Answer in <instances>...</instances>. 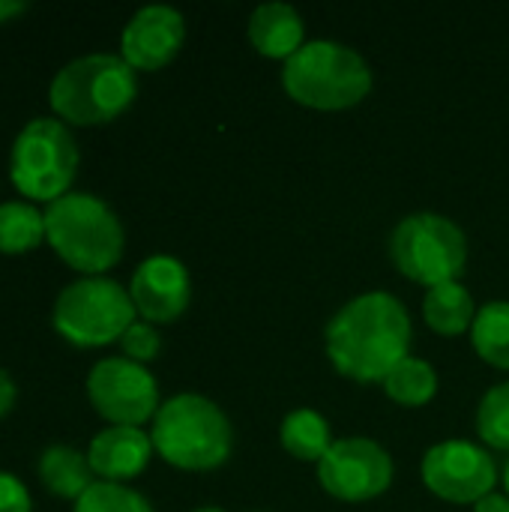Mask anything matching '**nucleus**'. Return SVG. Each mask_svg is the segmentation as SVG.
I'll return each instance as SVG.
<instances>
[{
    "label": "nucleus",
    "instance_id": "f257e3e1",
    "mask_svg": "<svg viewBox=\"0 0 509 512\" xmlns=\"http://www.w3.org/2000/svg\"><path fill=\"white\" fill-rule=\"evenodd\" d=\"M327 354L339 375L375 384L411 357L414 324L405 303L387 291H369L345 303L327 324Z\"/></svg>",
    "mask_w": 509,
    "mask_h": 512
},
{
    "label": "nucleus",
    "instance_id": "f03ea898",
    "mask_svg": "<svg viewBox=\"0 0 509 512\" xmlns=\"http://www.w3.org/2000/svg\"><path fill=\"white\" fill-rule=\"evenodd\" d=\"M135 96V69L120 54H84L66 63L48 87V102L66 126L111 123L135 102Z\"/></svg>",
    "mask_w": 509,
    "mask_h": 512
},
{
    "label": "nucleus",
    "instance_id": "7ed1b4c3",
    "mask_svg": "<svg viewBox=\"0 0 509 512\" xmlns=\"http://www.w3.org/2000/svg\"><path fill=\"white\" fill-rule=\"evenodd\" d=\"M45 243L84 276H102L126 249L117 213L90 192H69L45 210Z\"/></svg>",
    "mask_w": 509,
    "mask_h": 512
},
{
    "label": "nucleus",
    "instance_id": "20e7f679",
    "mask_svg": "<svg viewBox=\"0 0 509 512\" xmlns=\"http://www.w3.org/2000/svg\"><path fill=\"white\" fill-rule=\"evenodd\" d=\"M153 450L180 471H213L228 462L234 429L225 411L198 393L162 402L150 432Z\"/></svg>",
    "mask_w": 509,
    "mask_h": 512
},
{
    "label": "nucleus",
    "instance_id": "39448f33",
    "mask_svg": "<svg viewBox=\"0 0 509 512\" xmlns=\"http://www.w3.org/2000/svg\"><path fill=\"white\" fill-rule=\"evenodd\" d=\"M285 93L318 111H342L372 90V69L354 48L333 39H312L282 66Z\"/></svg>",
    "mask_w": 509,
    "mask_h": 512
},
{
    "label": "nucleus",
    "instance_id": "423d86ee",
    "mask_svg": "<svg viewBox=\"0 0 509 512\" xmlns=\"http://www.w3.org/2000/svg\"><path fill=\"white\" fill-rule=\"evenodd\" d=\"M78 159V144L69 126L57 117H36L12 144L9 177L24 198L54 204L69 195L78 174Z\"/></svg>",
    "mask_w": 509,
    "mask_h": 512
},
{
    "label": "nucleus",
    "instance_id": "0eeeda50",
    "mask_svg": "<svg viewBox=\"0 0 509 512\" xmlns=\"http://www.w3.org/2000/svg\"><path fill=\"white\" fill-rule=\"evenodd\" d=\"M135 315L129 288L105 276H84L57 294L51 324L75 348H102L120 342Z\"/></svg>",
    "mask_w": 509,
    "mask_h": 512
},
{
    "label": "nucleus",
    "instance_id": "6e6552de",
    "mask_svg": "<svg viewBox=\"0 0 509 512\" xmlns=\"http://www.w3.org/2000/svg\"><path fill=\"white\" fill-rule=\"evenodd\" d=\"M390 258L402 276L435 288L459 282L468 261L465 231L441 213H411L390 234Z\"/></svg>",
    "mask_w": 509,
    "mask_h": 512
},
{
    "label": "nucleus",
    "instance_id": "1a4fd4ad",
    "mask_svg": "<svg viewBox=\"0 0 509 512\" xmlns=\"http://www.w3.org/2000/svg\"><path fill=\"white\" fill-rule=\"evenodd\" d=\"M87 399L102 420L111 426H132L159 414V384L147 366L126 357H105L87 375Z\"/></svg>",
    "mask_w": 509,
    "mask_h": 512
},
{
    "label": "nucleus",
    "instance_id": "9d476101",
    "mask_svg": "<svg viewBox=\"0 0 509 512\" xmlns=\"http://www.w3.org/2000/svg\"><path fill=\"white\" fill-rule=\"evenodd\" d=\"M318 480L333 498L363 504L390 489L393 459L372 438H339L318 462Z\"/></svg>",
    "mask_w": 509,
    "mask_h": 512
},
{
    "label": "nucleus",
    "instance_id": "9b49d317",
    "mask_svg": "<svg viewBox=\"0 0 509 512\" xmlns=\"http://www.w3.org/2000/svg\"><path fill=\"white\" fill-rule=\"evenodd\" d=\"M423 483L447 504H480L498 483L495 459L471 441H441L423 456Z\"/></svg>",
    "mask_w": 509,
    "mask_h": 512
},
{
    "label": "nucleus",
    "instance_id": "f8f14e48",
    "mask_svg": "<svg viewBox=\"0 0 509 512\" xmlns=\"http://www.w3.org/2000/svg\"><path fill=\"white\" fill-rule=\"evenodd\" d=\"M129 297L147 324H171L192 300L189 270L174 255H150L132 273Z\"/></svg>",
    "mask_w": 509,
    "mask_h": 512
},
{
    "label": "nucleus",
    "instance_id": "ddd939ff",
    "mask_svg": "<svg viewBox=\"0 0 509 512\" xmlns=\"http://www.w3.org/2000/svg\"><path fill=\"white\" fill-rule=\"evenodd\" d=\"M186 39V21L174 6L153 3L138 9L120 36V57L135 72L162 69L177 57Z\"/></svg>",
    "mask_w": 509,
    "mask_h": 512
},
{
    "label": "nucleus",
    "instance_id": "4468645a",
    "mask_svg": "<svg viewBox=\"0 0 509 512\" xmlns=\"http://www.w3.org/2000/svg\"><path fill=\"white\" fill-rule=\"evenodd\" d=\"M153 456V441L147 432L132 426H108L102 429L87 450V462L93 477L102 483H123L138 477Z\"/></svg>",
    "mask_w": 509,
    "mask_h": 512
},
{
    "label": "nucleus",
    "instance_id": "2eb2a0df",
    "mask_svg": "<svg viewBox=\"0 0 509 512\" xmlns=\"http://www.w3.org/2000/svg\"><path fill=\"white\" fill-rule=\"evenodd\" d=\"M249 39L258 54L288 60L294 57L303 42V18L291 3H261L249 18Z\"/></svg>",
    "mask_w": 509,
    "mask_h": 512
},
{
    "label": "nucleus",
    "instance_id": "dca6fc26",
    "mask_svg": "<svg viewBox=\"0 0 509 512\" xmlns=\"http://www.w3.org/2000/svg\"><path fill=\"white\" fill-rule=\"evenodd\" d=\"M36 471H39L42 486H45L51 495L66 498V501H78V498L96 483L87 456H84L81 450L63 447V444L48 447V450L39 456Z\"/></svg>",
    "mask_w": 509,
    "mask_h": 512
},
{
    "label": "nucleus",
    "instance_id": "f3484780",
    "mask_svg": "<svg viewBox=\"0 0 509 512\" xmlns=\"http://www.w3.org/2000/svg\"><path fill=\"white\" fill-rule=\"evenodd\" d=\"M423 318L426 324L441 336H459L474 327L477 306L471 291L462 282H444L426 291L423 300Z\"/></svg>",
    "mask_w": 509,
    "mask_h": 512
},
{
    "label": "nucleus",
    "instance_id": "a211bd4d",
    "mask_svg": "<svg viewBox=\"0 0 509 512\" xmlns=\"http://www.w3.org/2000/svg\"><path fill=\"white\" fill-rule=\"evenodd\" d=\"M279 438H282L285 453H291L300 462H321L327 456V450L336 444L333 432H330V423L312 408L291 411L282 420Z\"/></svg>",
    "mask_w": 509,
    "mask_h": 512
},
{
    "label": "nucleus",
    "instance_id": "6ab92c4d",
    "mask_svg": "<svg viewBox=\"0 0 509 512\" xmlns=\"http://www.w3.org/2000/svg\"><path fill=\"white\" fill-rule=\"evenodd\" d=\"M39 243H45V213H39L30 201L0 204V252L24 255Z\"/></svg>",
    "mask_w": 509,
    "mask_h": 512
},
{
    "label": "nucleus",
    "instance_id": "aec40b11",
    "mask_svg": "<svg viewBox=\"0 0 509 512\" xmlns=\"http://www.w3.org/2000/svg\"><path fill=\"white\" fill-rule=\"evenodd\" d=\"M474 351L495 369H509V303L495 300L477 309L471 327Z\"/></svg>",
    "mask_w": 509,
    "mask_h": 512
},
{
    "label": "nucleus",
    "instance_id": "412c9836",
    "mask_svg": "<svg viewBox=\"0 0 509 512\" xmlns=\"http://www.w3.org/2000/svg\"><path fill=\"white\" fill-rule=\"evenodd\" d=\"M384 390L393 402H399L405 408H420L438 393V372L420 357H405L384 378Z\"/></svg>",
    "mask_w": 509,
    "mask_h": 512
},
{
    "label": "nucleus",
    "instance_id": "4be33fe9",
    "mask_svg": "<svg viewBox=\"0 0 509 512\" xmlns=\"http://www.w3.org/2000/svg\"><path fill=\"white\" fill-rule=\"evenodd\" d=\"M72 512H156L150 507V501L123 486V483H102L96 480L78 501H75V510Z\"/></svg>",
    "mask_w": 509,
    "mask_h": 512
},
{
    "label": "nucleus",
    "instance_id": "5701e85b",
    "mask_svg": "<svg viewBox=\"0 0 509 512\" xmlns=\"http://www.w3.org/2000/svg\"><path fill=\"white\" fill-rule=\"evenodd\" d=\"M477 432L492 450L509 453V381L495 384L477 408Z\"/></svg>",
    "mask_w": 509,
    "mask_h": 512
},
{
    "label": "nucleus",
    "instance_id": "b1692460",
    "mask_svg": "<svg viewBox=\"0 0 509 512\" xmlns=\"http://www.w3.org/2000/svg\"><path fill=\"white\" fill-rule=\"evenodd\" d=\"M120 348H123V354H126V360H132V363H150V360H156L159 357V351H162V339H159V333H156V327L153 324H147V321H135L123 336H120Z\"/></svg>",
    "mask_w": 509,
    "mask_h": 512
},
{
    "label": "nucleus",
    "instance_id": "393cba45",
    "mask_svg": "<svg viewBox=\"0 0 509 512\" xmlns=\"http://www.w3.org/2000/svg\"><path fill=\"white\" fill-rule=\"evenodd\" d=\"M0 512H30V492L6 471H0Z\"/></svg>",
    "mask_w": 509,
    "mask_h": 512
},
{
    "label": "nucleus",
    "instance_id": "a878e982",
    "mask_svg": "<svg viewBox=\"0 0 509 512\" xmlns=\"http://www.w3.org/2000/svg\"><path fill=\"white\" fill-rule=\"evenodd\" d=\"M15 396H18V390H15V381H12V375L9 372H3L0 369V420L15 408Z\"/></svg>",
    "mask_w": 509,
    "mask_h": 512
},
{
    "label": "nucleus",
    "instance_id": "bb28decb",
    "mask_svg": "<svg viewBox=\"0 0 509 512\" xmlns=\"http://www.w3.org/2000/svg\"><path fill=\"white\" fill-rule=\"evenodd\" d=\"M474 512H509V498L507 495H486L480 504H474Z\"/></svg>",
    "mask_w": 509,
    "mask_h": 512
},
{
    "label": "nucleus",
    "instance_id": "cd10ccee",
    "mask_svg": "<svg viewBox=\"0 0 509 512\" xmlns=\"http://www.w3.org/2000/svg\"><path fill=\"white\" fill-rule=\"evenodd\" d=\"M21 12H27V3H21V0H0V24L9 21V18H18Z\"/></svg>",
    "mask_w": 509,
    "mask_h": 512
},
{
    "label": "nucleus",
    "instance_id": "c85d7f7f",
    "mask_svg": "<svg viewBox=\"0 0 509 512\" xmlns=\"http://www.w3.org/2000/svg\"><path fill=\"white\" fill-rule=\"evenodd\" d=\"M504 483H507V498H509V459H507V465H504Z\"/></svg>",
    "mask_w": 509,
    "mask_h": 512
},
{
    "label": "nucleus",
    "instance_id": "c756f323",
    "mask_svg": "<svg viewBox=\"0 0 509 512\" xmlns=\"http://www.w3.org/2000/svg\"><path fill=\"white\" fill-rule=\"evenodd\" d=\"M195 512H225V510H219V507H201V510H195Z\"/></svg>",
    "mask_w": 509,
    "mask_h": 512
}]
</instances>
